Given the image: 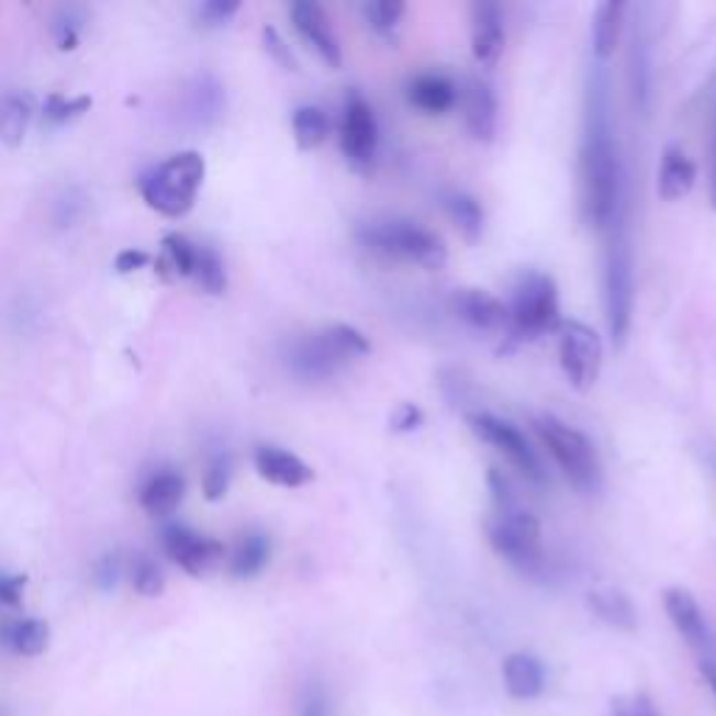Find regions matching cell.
I'll return each mask as SVG.
<instances>
[{
	"mask_svg": "<svg viewBox=\"0 0 716 716\" xmlns=\"http://www.w3.org/2000/svg\"><path fill=\"white\" fill-rule=\"evenodd\" d=\"M622 199V166L602 112H593L580 152V208L591 227L611 233Z\"/></svg>",
	"mask_w": 716,
	"mask_h": 716,
	"instance_id": "obj_1",
	"label": "cell"
},
{
	"mask_svg": "<svg viewBox=\"0 0 716 716\" xmlns=\"http://www.w3.org/2000/svg\"><path fill=\"white\" fill-rule=\"evenodd\" d=\"M372 345L358 327L331 325L316 334L297 336L289 342L283 358L286 367L303 381H327L339 376L347 365L370 356Z\"/></svg>",
	"mask_w": 716,
	"mask_h": 716,
	"instance_id": "obj_2",
	"label": "cell"
},
{
	"mask_svg": "<svg viewBox=\"0 0 716 716\" xmlns=\"http://www.w3.org/2000/svg\"><path fill=\"white\" fill-rule=\"evenodd\" d=\"M358 244L381 260L412 264L437 272L448 264V247L437 233L409 219H376L356 230Z\"/></svg>",
	"mask_w": 716,
	"mask_h": 716,
	"instance_id": "obj_3",
	"label": "cell"
},
{
	"mask_svg": "<svg viewBox=\"0 0 716 716\" xmlns=\"http://www.w3.org/2000/svg\"><path fill=\"white\" fill-rule=\"evenodd\" d=\"M535 432L571 488L585 495L602 488V459L596 445L580 428L569 426L555 414H537Z\"/></svg>",
	"mask_w": 716,
	"mask_h": 716,
	"instance_id": "obj_4",
	"label": "cell"
},
{
	"mask_svg": "<svg viewBox=\"0 0 716 716\" xmlns=\"http://www.w3.org/2000/svg\"><path fill=\"white\" fill-rule=\"evenodd\" d=\"M204 182V157L199 152H179L141 177V193L148 208L168 219L186 216L197 202Z\"/></svg>",
	"mask_w": 716,
	"mask_h": 716,
	"instance_id": "obj_5",
	"label": "cell"
},
{
	"mask_svg": "<svg viewBox=\"0 0 716 716\" xmlns=\"http://www.w3.org/2000/svg\"><path fill=\"white\" fill-rule=\"evenodd\" d=\"M636 260L627 230L613 227L611 244L605 255V316L607 331L616 347L627 345L633 327V309H636Z\"/></svg>",
	"mask_w": 716,
	"mask_h": 716,
	"instance_id": "obj_6",
	"label": "cell"
},
{
	"mask_svg": "<svg viewBox=\"0 0 716 716\" xmlns=\"http://www.w3.org/2000/svg\"><path fill=\"white\" fill-rule=\"evenodd\" d=\"M484 532L499 557L515 566L524 574L544 569V540H540V521L532 513L515 506L493 510L484 521Z\"/></svg>",
	"mask_w": 716,
	"mask_h": 716,
	"instance_id": "obj_7",
	"label": "cell"
},
{
	"mask_svg": "<svg viewBox=\"0 0 716 716\" xmlns=\"http://www.w3.org/2000/svg\"><path fill=\"white\" fill-rule=\"evenodd\" d=\"M510 311V336L515 339H537V336L557 334L562 325L560 294L551 275L532 272L515 286Z\"/></svg>",
	"mask_w": 716,
	"mask_h": 716,
	"instance_id": "obj_8",
	"label": "cell"
},
{
	"mask_svg": "<svg viewBox=\"0 0 716 716\" xmlns=\"http://www.w3.org/2000/svg\"><path fill=\"white\" fill-rule=\"evenodd\" d=\"M557 336H560L557 353H560L562 372L580 395H588L602 376L600 334L580 320H562Z\"/></svg>",
	"mask_w": 716,
	"mask_h": 716,
	"instance_id": "obj_9",
	"label": "cell"
},
{
	"mask_svg": "<svg viewBox=\"0 0 716 716\" xmlns=\"http://www.w3.org/2000/svg\"><path fill=\"white\" fill-rule=\"evenodd\" d=\"M378 143H381V130H378L376 110L370 101H365V96L350 93L339 121V146L347 166L356 174H370L376 166Z\"/></svg>",
	"mask_w": 716,
	"mask_h": 716,
	"instance_id": "obj_10",
	"label": "cell"
},
{
	"mask_svg": "<svg viewBox=\"0 0 716 716\" xmlns=\"http://www.w3.org/2000/svg\"><path fill=\"white\" fill-rule=\"evenodd\" d=\"M468 426L476 437L482 439V443L493 445L495 451L504 454L506 462L513 465L524 479H529V482L535 484L546 482L544 465H540L535 448H532L529 439L524 437L521 428H515L513 423L501 421V417H495V414H488V412L470 414Z\"/></svg>",
	"mask_w": 716,
	"mask_h": 716,
	"instance_id": "obj_11",
	"label": "cell"
},
{
	"mask_svg": "<svg viewBox=\"0 0 716 716\" xmlns=\"http://www.w3.org/2000/svg\"><path fill=\"white\" fill-rule=\"evenodd\" d=\"M163 549L179 569H186L191 577L211 574L224 560V546L219 540L199 535L182 524H171L163 529Z\"/></svg>",
	"mask_w": 716,
	"mask_h": 716,
	"instance_id": "obj_12",
	"label": "cell"
},
{
	"mask_svg": "<svg viewBox=\"0 0 716 716\" xmlns=\"http://www.w3.org/2000/svg\"><path fill=\"white\" fill-rule=\"evenodd\" d=\"M663 607H667V616L674 624V630L697 652V658H714V633H711L708 622H705L692 593L683 591V588H669V591H663Z\"/></svg>",
	"mask_w": 716,
	"mask_h": 716,
	"instance_id": "obj_13",
	"label": "cell"
},
{
	"mask_svg": "<svg viewBox=\"0 0 716 716\" xmlns=\"http://www.w3.org/2000/svg\"><path fill=\"white\" fill-rule=\"evenodd\" d=\"M448 309L465 325L488 334H510V311L484 289H457L448 300Z\"/></svg>",
	"mask_w": 716,
	"mask_h": 716,
	"instance_id": "obj_14",
	"label": "cell"
},
{
	"mask_svg": "<svg viewBox=\"0 0 716 716\" xmlns=\"http://www.w3.org/2000/svg\"><path fill=\"white\" fill-rule=\"evenodd\" d=\"M457 104L462 107L465 130L476 143H493L499 126V107L488 81L468 79L459 87Z\"/></svg>",
	"mask_w": 716,
	"mask_h": 716,
	"instance_id": "obj_15",
	"label": "cell"
},
{
	"mask_svg": "<svg viewBox=\"0 0 716 716\" xmlns=\"http://www.w3.org/2000/svg\"><path fill=\"white\" fill-rule=\"evenodd\" d=\"M291 23H294L297 34L316 51L322 63L331 65V68H342V45L331 23H327V14L322 12V7H316L311 0H297L291 7Z\"/></svg>",
	"mask_w": 716,
	"mask_h": 716,
	"instance_id": "obj_16",
	"label": "cell"
},
{
	"mask_svg": "<svg viewBox=\"0 0 716 716\" xmlns=\"http://www.w3.org/2000/svg\"><path fill=\"white\" fill-rule=\"evenodd\" d=\"M255 470L260 473V479H266L269 484L278 488H305L314 482V468L309 462L297 457V454L278 448V445H258L255 448Z\"/></svg>",
	"mask_w": 716,
	"mask_h": 716,
	"instance_id": "obj_17",
	"label": "cell"
},
{
	"mask_svg": "<svg viewBox=\"0 0 716 716\" xmlns=\"http://www.w3.org/2000/svg\"><path fill=\"white\" fill-rule=\"evenodd\" d=\"M470 51L484 68H493L504 51V18L495 3H473L470 7Z\"/></svg>",
	"mask_w": 716,
	"mask_h": 716,
	"instance_id": "obj_18",
	"label": "cell"
},
{
	"mask_svg": "<svg viewBox=\"0 0 716 716\" xmlns=\"http://www.w3.org/2000/svg\"><path fill=\"white\" fill-rule=\"evenodd\" d=\"M224 104V87L219 85L216 76L202 74L186 87L182 93V118H186L191 126H213L222 118Z\"/></svg>",
	"mask_w": 716,
	"mask_h": 716,
	"instance_id": "obj_19",
	"label": "cell"
},
{
	"mask_svg": "<svg viewBox=\"0 0 716 716\" xmlns=\"http://www.w3.org/2000/svg\"><path fill=\"white\" fill-rule=\"evenodd\" d=\"M697 186V166L692 157L669 146L661 157V171H658V197L663 202H680Z\"/></svg>",
	"mask_w": 716,
	"mask_h": 716,
	"instance_id": "obj_20",
	"label": "cell"
},
{
	"mask_svg": "<svg viewBox=\"0 0 716 716\" xmlns=\"http://www.w3.org/2000/svg\"><path fill=\"white\" fill-rule=\"evenodd\" d=\"M504 685L510 697L535 700L546 689V669L532 652H513L504 661Z\"/></svg>",
	"mask_w": 716,
	"mask_h": 716,
	"instance_id": "obj_21",
	"label": "cell"
},
{
	"mask_svg": "<svg viewBox=\"0 0 716 716\" xmlns=\"http://www.w3.org/2000/svg\"><path fill=\"white\" fill-rule=\"evenodd\" d=\"M409 104L417 107L426 115H443L451 107H457L459 87L451 79H445L439 74H423L417 79L409 81Z\"/></svg>",
	"mask_w": 716,
	"mask_h": 716,
	"instance_id": "obj_22",
	"label": "cell"
},
{
	"mask_svg": "<svg viewBox=\"0 0 716 716\" xmlns=\"http://www.w3.org/2000/svg\"><path fill=\"white\" fill-rule=\"evenodd\" d=\"M186 495V479L177 470H157L141 488V506L155 518H166Z\"/></svg>",
	"mask_w": 716,
	"mask_h": 716,
	"instance_id": "obj_23",
	"label": "cell"
},
{
	"mask_svg": "<svg viewBox=\"0 0 716 716\" xmlns=\"http://www.w3.org/2000/svg\"><path fill=\"white\" fill-rule=\"evenodd\" d=\"M588 607L600 622L622 633H633L638 627V613L633 607L630 596L616 588H596L588 593Z\"/></svg>",
	"mask_w": 716,
	"mask_h": 716,
	"instance_id": "obj_24",
	"label": "cell"
},
{
	"mask_svg": "<svg viewBox=\"0 0 716 716\" xmlns=\"http://www.w3.org/2000/svg\"><path fill=\"white\" fill-rule=\"evenodd\" d=\"M624 3L622 0H605L596 7L593 12V54L600 63H607L613 59L618 51V40H622V29H624Z\"/></svg>",
	"mask_w": 716,
	"mask_h": 716,
	"instance_id": "obj_25",
	"label": "cell"
},
{
	"mask_svg": "<svg viewBox=\"0 0 716 716\" xmlns=\"http://www.w3.org/2000/svg\"><path fill=\"white\" fill-rule=\"evenodd\" d=\"M272 557V544L264 532H247L235 544L233 557H230V574L238 580H253L266 569V562Z\"/></svg>",
	"mask_w": 716,
	"mask_h": 716,
	"instance_id": "obj_26",
	"label": "cell"
},
{
	"mask_svg": "<svg viewBox=\"0 0 716 716\" xmlns=\"http://www.w3.org/2000/svg\"><path fill=\"white\" fill-rule=\"evenodd\" d=\"M445 213L451 216L454 227L459 230L468 244H476L484 233V211L470 193H448L445 197Z\"/></svg>",
	"mask_w": 716,
	"mask_h": 716,
	"instance_id": "obj_27",
	"label": "cell"
},
{
	"mask_svg": "<svg viewBox=\"0 0 716 716\" xmlns=\"http://www.w3.org/2000/svg\"><path fill=\"white\" fill-rule=\"evenodd\" d=\"M291 130H294L297 146L303 148V152H314L331 135V121H327L322 107L303 104L297 107L294 115H291Z\"/></svg>",
	"mask_w": 716,
	"mask_h": 716,
	"instance_id": "obj_28",
	"label": "cell"
},
{
	"mask_svg": "<svg viewBox=\"0 0 716 716\" xmlns=\"http://www.w3.org/2000/svg\"><path fill=\"white\" fill-rule=\"evenodd\" d=\"M32 121V104L18 93H7L0 99V143L18 148L23 143Z\"/></svg>",
	"mask_w": 716,
	"mask_h": 716,
	"instance_id": "obj_29",
	"label": "cell"
},
{
	"mask_svg": "<svg viewBox=\"0 0 716 716\" xmlns=\"http://www.w3.org/2000/svg\"><path fill=\"white\" fill-rule=\"evenodd\" d=\"M3 638L18 655L37 658L48 647V624L40 622V618H20V622L9 624Z\"/></svg>",
	"mask_w": 716,
	"mask_h": 716,
	"instance_id": "obj_30",
	"label": "cell"
},
{
	"mask_svg": "<svg viewBox=\"0 0 716 716\" xmlns=\"http://www.w3.org/2000/svg\"><path fill=\"white\" fill-rule=\"evenodd\" d=\"M361 14H365L367 25L378 37L395 40L403 14H406V3H401V0H372V3H361Z\"/></svg>",
	"mask_w": 716,
	"mask_h": 716,
	"instance_id": "obj_31",
	"label": "cell"
},
{
	"mask_svg": "<svg viewBox=\"0 0 716 716\" xmlns=\"http://www.w3.org/2000/svg\"><path fill=\"white\" fill-rule=\"evenodd\" d=\"M193 280L202 286L208 294H222L227 289V272H224L222 255L213 247L199 244L197 249V266H193Z\"/></svg>",
	"mask_w": 716,
	"mask_h": 716,
	"instance_id": "obj_32",
	"label": "cell"
},
{
	"mask_svg": "<svg viewBox=\"0 0 716 716\" xmlns=\"http://www.w3.org/2000/svg\"><path fill=\"white\" fill-rule=\"evenodd\" d=\"M230 479H233V459L227 451L213 454L208 470H204V495L208 501H222L230 490Z\"/></svg>",
	"mask_w": 716,
	"mask_h": 716,
	"instance_id": "obj_33",
	"label": "cell"
},
{
	"mask_svg": "<svg viewBox=\"0 0 716 716\" xmlns=\"http://www.w3.org/2000/svg\"><path fill=\"white\" fill-rule=\"evenodd\" d=\"M85 213L87 197L79 188H65V191L54 199V208H51V219H54L56 227H76V222H81Z\"/></svg>",
	"mask_w": 716,
	"mask_h": 716,
	"instance_id": "obj_34",
	"label": "cell"
},
{
	"mask_svg": "<svg viewBox=\"0 0 716 716\" xmlns=\"http://www.w3.org/2000/svg\"><path fill=\"white\" fill-rule=\"evenodd\" d=\"M132 585L141 596H160L163 588H166V580H163V571L152 557L137 555L132 560Z\"/></svg>",
	"mask_w": 716,
	"mask_h": 716,
	"instance_id": "obj_35",
	"label": "cell"
},
{
	"mask_svg": "<svg viewBox=\"0 0 716 716\" xmlns=\"http://www.w3.org/2000/svg\"><path fill=\"white\" fill-rule=\"evenodd\" d=\"M197 249L199 244H193L191 238L186 235H166V253H168V264L177 275L182 278H193V266H197Z\"/></svg>",
	"mask_w": 716,
	"mask_h": 716,
	"instance_id": "obj_36",
	"label": "cell"
},
{
	"mask_svg": "<svg viewBox=\"0 0 716 716\" xmlns=\"http://www.w3.org/2000/svg\"><path fill=\"white\" fill-rule=\"evenodd\" d=\"M90 104L93 101L87 99V96H79V99H65V96L54 93L48 96V101H45V121H51V124H68V121H74V118L85 115L87 110H90Z\"/></svg>",
	"mask_w": 716,
	"mask_h": 716,
	"instance_id": "obj_37",
	"label": "cell"
},
{
	"mask_svg": "<svg viewBox=\"0 0 716 716\" xmlns=\"http://www.w3.org/2000/svg\"><path fill=\"white\" fill-rule=\"evenodd\" d=\"M81 23H85V20H81L79 9H63V12H59V18H56V23H54L56 45H59L63 51L76 48V43H79Z\"/></svg>",
	"mask_w": 716,
	"mask_h": 716,
	"instance_id": "obj_38",
	"label": "cell"
},
{
	"mask_svg": "<svg viewBox=\"0 0 716 716\" xmlns=\"http://www.w3.org/2000/svg\"><path fill=\"white\" fill-rule=\"evenodd\" d=\"M238 9H242L238 0H208L199 7V20L204 25H224L233 14H238Z\"/></svg>",
	"mask_w": 716,
	"mask_h": 716,
	"instance_id": "obj_39",
	"label": "cell"
},
{
	"mask_svg": "<svg viewBox=\"0 0 716 716\" xmlns=\"http://www.w3.org/2000/svg\"><path fill=\"white\" fill-rule=\"evenodd\" d=\"M264 48H266V54L272 56L278 65H283L286 70L297 68L294 54H291V48L286 45V40L280 37V32H278V29H272V25H266V29H264Z\"/></svg>",
	"mask_w": 716,
	"mask_h": 716,
	"instance_id": "obj_40",
	"label": "cell"
},
{
	"mask_svg": "<svg viewBox=\"0 0 716 716\" xmlns=\"http://www.w3.org/2000/svg\"><path fill=\"white\" fill-rule=\"evenodd\" d=\"M93 577L101 591H112V588L118 585V580L124 577V560H121V555L101 557V560L96 562Z\"/></svg>",
	"mask_w": 716,
	"mask_h": 716,
	"instance_id": "obj_41",
	"label": "cell"
},
{
	"mask_svg": "<svg viewBox=\"0 0 716 716\" xmlns=\"http://www.w3.org/2000/svg\"><path fill=\"white\" fill-rule=\"evenodd\" d=\"M613 716H658V711L647 694H636V697L613 700Z\"/></svg>",
	"mask_w": 716,
	"mask_h": 716,
	"instance_id": "obj_42",
	"label": "cell"
},
{
	"mask_svg": "<svg viewBox=\"0 0 716 716\" xmlns=\"http://www.w3.org/2000/svg\"><path fill=\"white\" fill-rule=\"evenodd\" d=\"M421 426H423V412L414 406V403H401V406L395 409V414H392V428H395V432L409 434Z\"/></svg>",
	"mask_w": 716,
	"mask_h": 716,
	"instance_id": "obj_43",
	"label": "cell"
},
{
	"mask_svg": "<svg viewBox=\"0 0 716 716\" xmlns=\"http://www.w3.org/2000/svg\"><path fill=\"white\" fill-rule=\"evenodd\" d=\"M25 577H0V602L9 607H18L23 600Z\"/></svg>",
	"mask_w": 716,
	"mask_h": 716,
	"instance_id": "obj_44",
	"label": "cell"
},
{
	"mask_svg": "<svg viewBox=\"0 0 716 716\" xmlns=\"http://www.w3.org/2000/svg\"><path fill=\"white\" fill-rule=\"evenodd\" d=\"M146 264H148V253H143V249H124V253L115 258V269L121 275L137 272V269H143Z\"/></svg>",
	"mask_w": 716,
	"mask_h": 716,
	"instance_id": "obj_45",
	"label": "cell"
},
{
	"mask_svg": "<svg viewBox=\"0 0 716 716\" xmlns=\"http://www.w3.org/2000/svg\"><path fill=\"white\" fill-rule=\"evenodd\" d=\"M300 716H327V708H325V697H322L316 689H311L309 697H305L303 703V714Z\"/></svg>",
	"mask_w": 716,
	"mask_h": 716,
	"instance_id": "obj_46",
	"label": "cell"
},
{
	"mask_svg": "<svg viewBox=\"0 0 716 716\" xmlns=\"http://www.w3.org/2000/svg\"><path fill=\"white\" fill-rule=\"evenodd\" d=\"M697 667H700V674H703V680L708 683L711 694H714V700H716V655L714 658H697Z\"/></svg>",
	"mask_w": 716,
	"mask_h": 716,
	"instance_id": "obj_47",
	"label": "cell"
},
{
	"mask_svg": "<svg viewBox=\"0 0 716 716\" xmlns=\"http://www.w3.org/2000/svg\"><path fill=\"white\" fill-rule=\"evenodd\" d=\"M711 208L716 211V148H714V177H711Z\"/></svg>",
	"mask_w": 716,
	"mask_h": 716,
	"instance_id": "obj_48",
	"label": "cell"
}]
</instances>
